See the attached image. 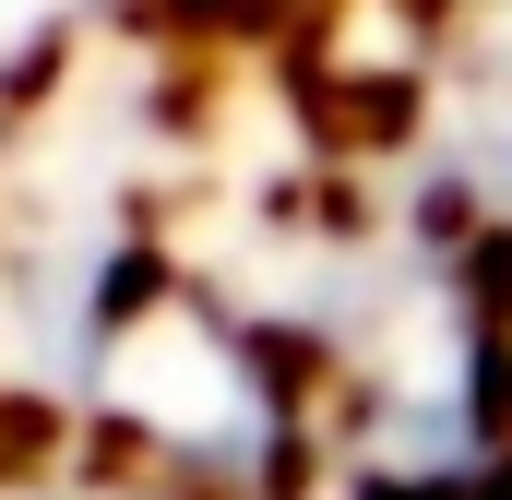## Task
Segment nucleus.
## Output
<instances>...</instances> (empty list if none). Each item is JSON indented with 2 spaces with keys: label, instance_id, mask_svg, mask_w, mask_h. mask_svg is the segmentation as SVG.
I'll use <instances>...</instances> for the list:
<instances>
[{
  "label": "nucleus",
  "instance_id": "obj_1",
  "mask_svg": "<svg viewBox=\"0 0 512 500\" xmlns=\"http://www.w3.org/2000/svg\"><path fill=\"white\" fill-rule=\"evenodd\" d=\"M417 203L512 286V0L453 12L417 48Z\"/></svg>",
  "mask_w": 512,
  "mask_h": 500
}]
</instances>
